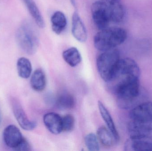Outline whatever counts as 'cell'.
I'll return each mask as SVG.
<instances>
[{
	"label": "cell",
	"mask_w": 152,
	"mask_h": 151,
	"mask_svg": "<svg viewBox=\"0 0 152 151\" xmlns=\"http://www.w3.org/2000/svg\"><path fill=\"white\" fill-rule=\"evenodd\" d=\"M140 68L136 62L131 59H121L119 60L113 71L110 82L113 84L114 93L135 82H140Z\"/></svg>",
	"instance_id": "6da1fadb"
},
{
	"label": "cell",
	"mask_w": 152,
	"mask_h": 151,
	"mask_svg": "<svg viewBox=\"0 0 152 151\" xmlns=\"http://www.w3.org/2000/svg\"><path fill=\"white\" fill-rule=\"evenodd\" d=\"M127 33L120 27H108L100 30L94 38V45L96 49L104 51L115 48L125 42Z\"/></svg>",
	"instance_id": "7a4b0ae2"
},
{
	"label": "cell",
	"mask_w": 152,
	"mask_h": 151,
	"mask_svg": "<svg viewBox=\"0 0 152 151\" xmlns=\"http://www.w3.org/2000/svg\"><path fill=\"white\" fill-rule=\"evenodd\" d=\"M16 41L20 48L26 54L34 55L37 51L39 44L38 31L34 25L25 20L16 31Z\"/></svg>",
	"instance_id": "3957f363"
},
{
	"label": "cell",
	"mask_w": 152,
	"mask_h": 151,
	"mask_svg": "<svg viewBox=\"0 0 152 151\" xmlns=\"http://www.w3.org/2000/svg\"><path fill=\"white\" fill-rule=\"evenodd\" d=\"M103 52L97 58V69L102 79L110 82L115 66L120 59L119 52L115 48Z\"/></svg>",
	"instance_id": "277c9868"
},
{
	"label": "cell",
	"mask_w": 152,
	"mask_h": 151,
	"mask_svg": "<svg viewBox=\"0 0 152 151\" xmlns=\"http://www.w3.org/2000/svg\"><path fill=\"white\" fill-rule=\"evenodd\" d=\"M92 18L96 26L99 30L109 27L112 23L110 4L106 0L94 3L91 7Z\"/></svg>",
	"instance_id": "5b68a950"
},
{
	"label": "cell",
	"mask_w": 152,
	"mask_h": 151,
	"mask_svg": "<svg viewBox=\"0 0 152 151\" xmlns=\"http://www.w3.org/2000/svg\"><path fill=\"white\" fill-rule=\"evenodd\" d=\"M130 137H143L152 138V119L130 120L127 126Z\"/></svg>",
	"instance_id": "8992f818"
},
{
	"label": "cell",
	"mask_w": 152,
	"mask_h": 151,
	"mask_svg": "<svg viewBox=\"0 0 152 151\" xmlns=\"http://www.w3.org/2000/svg\"><path fill=\"white\" fill-rule=\"evenodd\" d=\"M12 106L14 116L19 125L23 129L31 131L36 127V122L29 120L21 105L15 98L12 100Z\"/></svg>",
	"instance_id": "52a82bcc"
},
{
	"label": "cell",
	"mask_w": 152,
	"mask_h": 151,
	"mask_svg": "<svg viewBox=\"0 0 152 151\" xmlns=\"http://www.w3.org/2000/svg\"><path fill=\"white\" fill-rule=\"evenodd\" d=\"M126 151H152V138L143 137H130L124 144Z\"/></svg>",
	"instance_id": "ba28073f"
},
{
	"label": "cell",
	"mask_w": 152,
	"mask_h": 151,
	"mask_svg": "<svg viewBox=\"0 0 152 151\" xmlns=\"http://www.w3.org/2000/svg\"><path fill=\"white\" fill-rule=\"evenodd\" d=\"M3 137L5 144L13 150L18 145L24 138L20 129L13 125H9L4 129Z\"/></svg>",
	"instance_id": "9c48e42d"
},
{
	"label": "cell",
	"mask_w": 152,
	"mask_h": 151,
	"mask_svg": "<svg viewBox=\"0 0 152 151\" xmlns=\"http://www.w3.org/2000/svg\"><path fill=\"white\" fill-rule=\"evenodd\" d=\"M129 118L134 121L152 119V102H143L136 105L131 109Z\"/></svg>",
	"instance_id": "30bf717a"
},
{
	"label": "cell",
	"mask_w": 152,
	"mask_h": 151,
	"mask_svg": "<svg viewBox=\"0 0 152 151\" xmlns=\"http://www.w3.org/2000/svg\"><path fill=\"white\" fill-rule=\"evenodd\" d=\"M72 32L75 38L78 41L84 43L87 40L86 28L77 12H74L72 16Z\"/></svg>",
	"instance_id": "8fae6325"
},
{
	"label": "cell",
	"mask_w": 152,
	"mask_h": 151,
	"mask_svg": "<svg viewBox=\"0 0 152 151\" xmlns=\"http://www.w3.org/2000/svg\"><path fill=\"white\" fill-rule=\"evenodd\" d=\"M44 123L47 129L53 134L62 132V117L55 113H49L44 116Z\"/></svg>",
	"instance_id": "7c38bea8"
},
{
	"label": "cell",
	"mask_w": 152,
	"mask_h": 151,
	"mask_svg": "<svg viewBox=\"0 0 152 151\" xmlns=\"http://www.w3.org/2000/svg\"><path fill=\"white\" fill-rule=\"evenodd\" d=\"M52 29L55 33L60 34L66 29L67 24L65 14L61 11L54 12L51 17Z\"/></svg>",
	"instance_id": "4fadbf2b"
},
{
	"label": "cell",
	"mask_w": 152,
	"mask_h": 151,
	"mask_svg": "<svg viewBox=\"0 0 152 151\" xmlns=\"http://www.w3.org/2000/svg\"><path fill=\"white\" fill-rule=\"evenodd\" d=\"M23 1L36 25L40 28H44L45 27L44 20L34 0Z\"/></svg>",
	"instance_id": "5bb4252c"
},
{
	"label": "cell",
	"mask_w": 152,
	"mask_h": 151,
	"mask_svg": "<svg viewBox=\"0 0 152 151\" xmlns=\"http://www.w3.org/2000/svg\"><path fill=\"white\" fill-rule=\"evenodd\" d=\"M30 85L35 91H42L45 89L46 79L42 70L37 69L34 72L30 79Z\"/></svg>",
	"instance_id": "9a60e30c"
},
{
	"label": "cell",
	"mask_w": 152,
	"mask_h": 151,
	"mask_svg": "<svg viewBox=\"0 0 152 151\" xmlns=\"http://www.w3.org/2000/svg\"><path fill=\"white\" fill-rule=\"evenodd\" d=\"M97 137L102 144L106 147H111L119 141L109 129L104 127H101L97 129Z\"/></svg>",
	"instance_id": "2e32d148"
},
{
	"label": "cell",
	"mask_w": 152,
	"mask_h": 151,
	"mask_svg": "<svg viewBox=\"0 0 152 151\" xmlns=\"http://www.w3.org/2000/svg\"><path fill=\"white\" fill-rule=\"evenodd\" d=\"M98 106L102 118L106 123L107 127L109 129V130L112 133L115 138L118 141H119V136L118 133L116 129L113 120L112 118L109 113V111L107 110L103 104L100 101H99L98 102Z\"/></svg>",
	"instance_id": "e0dca14e"
},
{
	"label": "cell",
	"mask_w": 152,
	"mask_h": 151,
	"mask_svg": "<svg viewBox=\"0 0 152 151\" xmlns=\"http://www.w3.org/2000/svg\"><path fill=\"white\" fill-rule=\"evenodd\" d=\"M62 56L65 61L72 67H75L79 64L82 60L78 50L72 47L63 51Z\"/></svg>",
	"instance_id": "ac0fdd59"
},
{
	"label": "cell",
	"mask_w": 152,
	"mask_h": 151,
	"mask_svg": "<svg viewBox=\"0 0 152 151\" xmlns=\"http://www.w3.org/2000/svg\"><path fill=\"white\" fill-rule=\"evenodd\" d=\"M17 67L18 74L20 78L27 79L30 77L32 66L28 59L23 57L20 58L17 61Z\"/></svg>",
	"instance_id": "d6986e66"
},
{
	"label": "cell",
	"mask_w": 152,
	"mask_h": 151,
	"mask_svg": "<svg viewBox=\"0 0 152 151\" xmlns=\"http://www.w3.org/2000/svg\"><path fill=\"white\" fill-rule=\"evenodd\" d=\"M56 103L58 108L61 110H70L74 108L75 101L72 95L68 93H63L57 98Z\"/></svg>",
	"instance_id": "ffe728a7"
},
{
	"label": "cell",
	"mask_w": 152,
	"mask_h": 151,
	"mask_svg": "<svg viewBox=\"0 0 152 151\" xmlns=\"http://www.w3.org/2000/svg\"><path fill=\"white\" fill-rule=\"evenodd\" d=\"M85 142L88 150L97 151L100 150L98 138L95 134L93 133L86 136L85 138Z\"/></svg>",
	"instance_id": "44dd1931"
},
{
	"label": "cell",
	"mask_w": 152,
	"mask_h": 151,
	"mask_svg": "<svg viewBox=\"0 0 152 151\" xmlns=\"http://www.w3.org/2000/svg\"><path fill=\"white\" fill-rule=\"evenodd\" d=\"M62 131L69 132L72 131L75 125V119L71 114H67L62 118Z\"/></svg>",
	"instance_id": "7402d4cb"
},
{
	"label": "cell",
	"mask_w": 152,
	"mask_h": 151,
	"mask_svg": "<svg viewBox=\"0 0 152 151\" xmlns=\"http://www.w3.org/2000/svg\"><path fill=\"white\" fill-rule=\"evenodd\" d=\"M13 150L15 151H30L31 150V146L27 140L24 137L20 143Z\"/></svg>",
	"instance_id": "603a6c76"
},
{
	"label": "cell",
	"mask_w": 152,
	"mask_h": 151,
	"mask_svg": "<svg viewBox=\"0 0 152 151\" xmlns=\"http://www.w3.org/2000/svg\"><path fill=\"white\" fill-rule=\"evenodd\" d=\"M106 1L110 2H120L121 0H106Z\"/></svg>",
	"instance_id": "cb8c5ba5"
},
{
	"label": "cell",
	"mask_w": 152,
	"mask_h": 151,
	"mask_svg": "<svg viewBox=\"0 0 152 151\" xmlns=\"http://www.w3.org/2000/svg\"><path fill=\"white\" fill-rule=\"evenodd\" d=\"M71 3H72V4L75 6V0H71Z\"/></svg>",
	"instance_id": "d4e9b609"
},
{
	"label": "cell",
	"mask_w": 152,
	"mask_h": 151,
	"mask_svg": "<svg viewBox=\"0 0 152 151\" xmlns=\"http://www.w3.org/2000/svg\"><path fill=\"white\" fill-rule=\"evenodd\" d=\"M1 112H0V125H1Z\"/></svg>",
	"instance_id": "484cf974"
}]
</instances>
